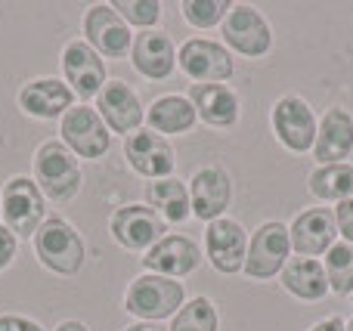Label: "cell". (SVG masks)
Listing matches in <instances>:
<instances>
[{
	"label": "cell",
	"mask_w": 353,
	"mask_h": 331,
	"mask_svg": "<svg viewBox=\"0 0 353 331\" xmlns=\"http://www.w3.org/2000/svg\"><path fill=\"white\" fill-rule=\"evenodd\" d=\"M201 257H205L201 248L195 245L189 235H165V239L149 248L140 260H143V266H146V273L168 276V279H183L199 270Z\"/></svg>",
	"instance_id": "cell-17"
},
{
	"label": "cell",
	"mask_w": 353,
	"mask_h": 331,
	"mask_svg": "<svg viewBox=\"0 0 353 331\" xmlns=\"http://www.w3.org/2000/svg\"><path fill=\"white\" fill-rule=\"evenodd\" d=\"M62 81L72 87V93L87 103V99H97V93L105 87L109 81V68L105 59L84 41V37H74L62 47Z\"/></svg>",
	"instance_id": "cell-10"
},
{
	"label": "cell",
	"mask_w": 353,
	"mask_h": 331,
	"mask_svg": "<svg viewBox=\"0 0 353 331\" xmlns=\"http://www.w3.org/2000/svg\"><path fill=\"white\" fill-rule=\"evenodd\" d=\"M350 301H353V295H350Z\"/></svg>",
	"instance_id": "cell-38"
},
{
	"label": "cell",
	"mask_w": 353,
	"mask_h": 331,
	"mask_svg": "<svg viewBox=\"0 0 353 331\" xmlns=\"http://www.w3.org/2000/svg\"><path fill=\"white\" fill-rule=\"evenodd\" d=\"M16 254H19V239L0 223V273L10 270L12 260H16Z\"/></svg>",
	"instance_id": "cell-32"
},
{
	"label": "cell",
	"mask_w": 353,
	"mask_h": 331,
	"mask_svg": "<svg viewBox=\"0 0 353 331\" xmlns=\"http://www.w3.org/2000/svg\"><path fill=\"white\" fill-rule=\"evenodd\" d=\"M0 331H47L37 319H28V316L19 313H3L0 316Z\"/></svg>",
	"instance_id": "cell-33"
},
{
	"label": "cell",
	"mask_w": 353,
	"mask_h": 331,
	"mask_svg": "<svg viewBox=\"0 0 353 331\" xmlns=\"http://www.w3.org/2000/svg\"><path fill=\"white\" fill-rule=\"evenodd\" d=\"M168 331H220V316L211 297L199 295L180 307V313L171 319Z\"/></svg>",
	"instance_id": "cell-27"
},
{
	"label": "cell",
	"mask_w": 353,
	"mask_h": 331,
	"mask_svg": "<svg viewBox=\"0 0 353 331\" xmlns=\"http://www.w3.org/2000/svg\"><path fill=\"white\" fill-rule=\"evenodd\" d=\"M332 214H335V226H338V233H341V239L347 242V245H353V198L338 202V208L332 211Z\"/></svg>",
	"instance_id": "cell-31"
},
{
	"label": "cell",
	"mask_w": 353,
	"mask_h": 331,
	"mask_svg": "<svg viewBox=\"0 0 353 331\" xmlns=\"http://www.w3.org/2000/svg\"><path fill=\"white\" fill-rule=\"evenodd\" d=\"M146 204L161 217L165 223H186L192 217V204H189V186L176 177L155 180L146 186Z\"/></svg>",
	"instance_id": "cell-25"
},
{
	"label": "cell",
	"mask_w": 353,
	"mask_h": 331,
	"mask_svg": "<svg viewBox=\"0 0 353 331\" xmlns=\"http://www.w3.org/2000/svg\"><path fill=\"white\" fill-rule=\"evenodd\" d=\"M109 233L124 251L146 254L168 235V223L149 204H124V208L112 211Z\"/></svg>",
	"instance_id": "cell-9"
},
{
	"label": "cell",
	"mask_w": 353,
	"mask_h": 331,
	"mask_svg": "<svg viewBox=\"0 0 353 331\" xmlns=\"http://www.w3.org/2000/svg\"><path fill=\"white\" fill-rule=\"evenodd\" d=\"M325 279H329V291L332 295L350 297L353 295V245L347 242H335L325 254Z\"/></svg>",
	"instance_id": "cell-28"
},
{
	"label": "cell",
	"mask_w": 353,
	"mask_h": 331,
	"mask_svg": "<svg viewBox=\"0 0 353 331\" xmlns=\"http://www.w3.org/2000/svg\"><path fill=\"white\" fill-rule=\"evenodd\" d=\"M186 303V288L183 282L155 273H140L124 291V310L137 322H165L180 313Z\"/></svg>",
	"instance_id": "cell-3"
},
{
	"label": "cell",
	"mask_w": 353,
	"mask_h": 331,
	"mask_svg": "<svg viewBox=\"0 0 353 331\" xmlns=\"http://www.w3.org/2000/svg\"><path fill=\"white\" fill-rule=\"evenodd\" d=\"M31 248H34V257L41 260L43 270L56 273V276L68 279L84 270V260H87L84 235L59 214H50L41 223V229L31 239Z\"/></svg>",
	"instance_id": "cell-1"
},
{
	"label": "cell",
	"mask_w": 353,
	"mask_h": 331,
	"mask_svg": "<svg viewBox=\"0 0 353 331\" xmlns=\"http://www.w3.org/2000/svg\"><path fill=\"white\" fill-rule=\"evenodd\" d=\"M130 65L149 81H168L176 68V47L165 31H140L130 47Z\"/></svg>",
	"instance_id": "cell-22"
},
{
	"label": "cell",
	"mask_w": 353,
	"mask_h": 331,
	"mask_svg": "<svg viewBox=\"0 0 353 331\" xmlns=\"http://www.w3.org/2000/svg\"><path fill=\"white\" fill-rule=\"evenodd\" d=\"M186 99L192 103L199 121H205L208 127L217 130L232 127L239 121V115H242V99L226 84H192Z\"/></svg>",
	"instance_id": "cell-20"
},
{
	"label": "cell",
	"mask_w": 353,
	"mask_h": 331,
	"mask_svg": "<svg viewBox=\"0 0 353 331\" xmlns=\"http://www.w3.org/2000/svg\"><path fill=\"white\" fill-rule=\"evenodd\" d=\"M93 103H97L93 109L99 111V118L105 121V127H109L112 134L130 136L143 127V121H146V109H143L137 90L121 78L105 81V87L97 93Z\"/></svg>",
	"instance_id": "cell-13"
},
{
	"label": "cell",
	"mask_w": 353,
	"mask_h": 331,
	"mask_svg": "<svg viewBox=\"0 0 353 331\" xmlns=\"http://www.w3.org/2000/svg\"><path fill=\"white\" fill-rule=\"evenodd\" d=\"M84 41L103 59H124L134 47V31L112 10V3H93L84 12Z\"/></svg>",
	"instance_id": "cell-14"
},
{
	"label": "cell",
	"mask_w": 353,
	"mask_h": 331,
	"mask_svg": "<svg viewBox=\"0 0 353 331\" xmlns=\"http://www.w3.org/2000/svg\"><path fill=\"white\" fill-rule=\"evenodd\" d=\"M176 65L195 84H223L236 74L232 53L223 43L208 41V37H192V41L183 43L176 50Z\"/></svg>",
	"instance_id": "cell-11"
},
{
	"label": "cell",
	"mask_w": 353,
	"mask_h": 331,
	"mask_svg": "<svg viewBox=\"0 0 353 331\" xmlns=\"http://www.w3.org/2000/svg\"><path fill=\"white\" fill-rule=\"evenodd\" d=\"M56 331H90V328H87L84 322H78V319H65V322L56 325Z\"/></svg>",
	"instance_id": "cell-36"
},
{
	"label": "cell",
	"mask_w": 353,
	"mask_h": 331,
	"mask_svg": "<svg viewBox=\"0 0 353 331\" xmlns=\"http://www.w3.org/2000/svg\"><path fill=\"white\" fill-rule=\"evenodd\" d=\"M199 115H195L192 103L180 93H168L159 96L152 105L146 109V127L155 130L161 136H174V134H189L195 127Z\"/></svg>",
	"instance_id": "cell-24"
},
{
	"label": "cell",
	"mask_w": 353,
	"mask_h": 331,
	"mask_svg": "<svg viewBox=\"0 0 353 331\" xmlns=\"http://www.w3.org/2000/svg\"><path fill=\"white\" fill-rule=\"evenodd\" d=\"M292 254V235L282 220H267L251 233L248 239V257H245V276L254 282H267V279L279 276L288 264Z\"/></svg>",
	"instance_id": "cell-6"
},
{
	"label": "cell",
	"mask_w": 353,
	"mask_h": 331,
	"mask_svg": "<svg viewBox=\"0 0 353 331\" xmlns=\"http://www.w3.org/2000/svg\"><path fill=\"white\" fill-rule=\"evenodd\" d=\"M307 189L319 202H347L353 198V164H323L307 177Z\"/></svg>",
	"instance_id": "cell-26"
},
{
	"label": "cell",
	"mask_w": 353,
	"mask_h": 331,
	"mask_svg": "<svg viewBox=\"0 0 353 331\" xmlns=\"http://www.w3.org/2000/svg\"><path fill=\"white\" fill-rule=\"evenodd\" d=\"M353 152V115L341 105L325 109V115L319 118L316 142H313V158L316 164H344V158H350Z\"/></svg>",
	"instance_id": "cell-19"
},
{
	"label": "cell",
	"mask_w": 353,
	"mask_h": 331,
	"mask_svg": "<svg viewBox=\"0 0 353 331\" xmlns=\"http://www.w3.org/2000/svg\"><path fill=\"white\" fill-rule=\"evenodd\" d=\"M74 93L65 81L59 78H34L19 90L16 103L19 109L28 118H37V121H59L68 109L74 105Z\"/></svg>",
	"instance_id": "cell-18"
},
{
	"label": "cell",
	"mask_w": 353,
	"mask_h": 331,
	"mask_svg": "<svg viewBox=\"0 0 353 331\" xmlns=\"http://www.w3.org/2000/svg\"><path fill=\"white\" fill-rule=\"evenodd\" d=\"M189 204H192V217L208 223L220 220L232 202V180L220 164H205L192 173L189 180Z\"/></svg>",
	"instance_id": "cell-16"
},
{
	"label": "cell",
	"mask_w": 353,
	"mask_h": 331,
	"mask_svg": "<svg viewBox=\"0 0 353 331\" xmlns=\"http://www.w3.org/2000/svg\"><path fill=\"white\" fill-rule=\"evenodd\" d=\"M124 158H128L130 171L152 180V183L174 177V167H176V152L168 142V136L155 134L149 127H140L137 134L124 136Z\"/></svg>",
	"instance_id": "cell-12"
},
{
	"label": "cell",
	"mask_w": 353,
	"mask_h": 331,
	"mask_svg": "<svg viewBox=\"0 0 353 331\" xmlns=\"http://www.w3.org/2000/svg\"><path fill=\"white\" fill-rule=\"evenodd\" d=\"M279 279H282V288L304 303H316V301H323L325 295H332L325 270L316 257H288Z\"/></svg>",
	"instance_id": "cell-23"
},
{
	"label": "cell",
	"mask_w": 353,
	"mask_h": 331,
	"mask_svg": "<svg viewBox=\"0 0 353 331\" xmlns=\"http://www.w3.org/2000/svg\"><path fill=\"white\" fill-rule=\"evenodd\" d=\"M270 127H273L276 140L288 149V152H313V142H316V130H319V121L313 115V109L307 105V99L288 96L276 99L273 111H270Z\"/></svg>",
	"instance_id": "cell-8"
},
{
	"label": "cell",
	"mask_w": 353,
	"mask_h": 331,
	"mask_svg": "<svg viewBox=\"0 0 353 331\" xmlns=\"http://www.w3.org/2000/svg\"><path fill=\"white\" fill-rule=\"evenodd\" d=\"M59 140L65 142V149L74 158L99 161L112 146V130L105 127V121L99 118V111L93 105L81 103L72 105L59 118Z\"/></svg>",
	"instance_id": "cell-5"
},
{
	"label": "cell",
	"mask_w": 353,
	"mask_h": 331,
	"mask_svg": "<svg viewBox=\"0 0 353 331\" xmlns=\"http://www.w3.org/2000/svg\"><path fill=\"white\" fill-rule=\"evenodd\" d=\"M310 331H347V322H344L341 316H325L316 325H310Z\"/></svg>",
	"instance_id": "cell-34"
},
{
	"label": "cell",
	"mask_w": 353,
	"mask_h": 331,
	"mask_svg": "<svg viewBox=\"0 0 353 331\" xmlns=\"http://www.w3.org/2000/svg\"><path fill=\"white\" fill-rule=\"evenodd\" d=\"M347 331H353V319H350V322H347Z\"/></svg>",
	"instance_id": "cell-37"
},
{
	"label": "cell",
	"mask_w": 353,
	"mask_h": 331,
	"mask_svg": "<svg viewBox=\"0 0 353 331\" xmlns=\"http://www.w3.org/2000/svg\"><path fill=\"white\" fill-rule=\"evenodd\" d=\"M34 183L41 186L43 198L56 204L72 202L84 186V173H81V161L65 149L62 140H43L34 149Z\"/></svg>",
	"instance_id": "cell-2"
},
{
	"label": "cell",
	"mask_w": 353,
	"mask_h": 331,
	"mask_svg": "<svg viewBox=\"0 0 353 331\" xmlns=\"http://www.w3.org/2000/svg\"><path fill=\"white\" fill-rule=\"evenodd\" d=\"M205 257L223 276H236L245 270L248 257V233L239 220L220 217V220L205 226Z\"/></svg>",
	"instance_id": "cell-15"
},
{
	"label": "cell",
	"mask_w": 353,
	"mask_h": 331,
	"mask_svg": "<svg viewBox=\"0 0 353 331\" xmlns=\"http://www.w3.org/2000/svg\"><path fill=\"white\" fill-rule=\"evenodd\" d=\"M292 251L298 257H319L329 254V248L338 239V226H335V214L329 208H310L304 214L294 217L292 229Z\"/></svg>",
	"instance_id": "cell-21"
},
{
	"label": "cell",
	"mask_w": 353,
	"mask_h": 331,
	"mask_svg": "<svg viewBox=\"0 0 353 331\" xmlns=\"http://www.w3.org/2000/svg\"><path fill=\"white\" fill-rule=\"evenodd\" d=\"M0 217L16 239H34L41 223L47 220V198L34 177H12L0 192Z\"/></svg>",
	"instance_id": "cell-4"
},
{
	"label": "cell",
	"mask_w": 353,
	"mask_h": 331,
	"mask_svg": "<svg viewBox=\"0 0 353 331\" xmlns=\"http://www.w3.org/2000/svg\"><path fill=\"white\" fill-rule=\"evenodd\" d=\"M112 10L130 25V28H140V31H152L155 25L161 22V12L165 6L159 0H115Z\"/></svg>",
	"instance_id": "cell-30"
},
{
	"label": "cell",
	"mask_w": 353,
	"mask_h": 331,
	"mask_svg": "<svg viewBox=\"0 0 353 331\" xmlns=\"http://www.w3.org/2000/svg\"><path fill=\"white\" fill-rule=\"evenodd\" d=\"M220 34L226 47L245 59H261L273 50V28L267 16L251 3H232V10L220 25Z\"/></svg>",
	"instance_id": "cell-7"
},
{
	"label": "cell",
	"mask_w": 353,
	"mask_h": 331,
	"mask_svg": "<svg viewBox=\"0 0 353 331\" xmlns=\"http://www.w3.org/2000/svg\"><path fill=\"white\" fill-rule=\"evenodd\" d=\"M230 10V0H183L180 3V16L192 28H217V25H223Z\"/></svg>",
	"instance_id": "cell-29"
},
{
	"label": "cell",
	"mask_w": 353,
	"mask_h": 331,
	"mask_svg": "<svg viewBox=\"0 0 353 331\" xmlns=\"http://www.w3.org/2000/svg\"><path fill=\"white\" fill-rule=\"evenodd\" d=\"M124 331H168L161 322H134V325H128Z\"/></svg>",
	"instance_id": "cell-35"
}]
</instances>
